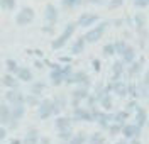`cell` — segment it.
Masks as SVG:
<instances>
[{
  "mask_svg": "<svg viewBox=\"0 0 149 144\" xmlns=\"http://www.w3.org/2000/svg\"><path fill=\"white\" fill-rule=\"evenodd\" d=\"M76 29H78V24H76V20H71V22H68L63 31H61V34L59 36H56V39L51 41V49L53 51H59V49H63L70 42V39L74 36V32H76Z\"/></svg>",
  "mask_w": 149,
  "mask_h": 144,
  "instance_id": "6da1fadb",
  "label": "cell"
},
{
  "mask_svg": "<svg viewBox=\"0 0 149 144\" xmlns=\"http://www.w3.org/2000/svg\"><path fill=\"white\" fill-rule=\"evenodd\" d=\"M109 26H110L109 20H102V22H97L95 26H92V27L86 29V32L83 34L86 44H97V42L105 36V32H107Z\"/></svg>",
  "mask_w": 149,
  "mask_h": 144,
  "instance_id": "7a4b0ae2",
  "label": "cell"
},
{
  "mask_svg": "<svg viewBox=\"0 0 149 144\" xmlns=\"http://www.w3.org/2000/svg\"><path fill=\"white\" fill-rule=\"evenodd\" d=\"M65 85H68V86L83 85V86L92 88V78H90V75H88L86 71H83V70H74L70 77L65 78Z\"/></svg>",
  "mask_w": 149,
  "mask_h": 144,
  "instance_id": "3957f363",
  "label": "cell"
},
{
  "mask_svg": "<svg viewBox=\"0 0 149 144\" xmlns=\"http://www.w3.org/2000/svg\"><path fill=\"white\" fill-rule=\"evenodd\" d=\"M90 95V88L83 85H74L73 90L70 92V107H78L83 105V102L86 100V97Z\"/></svg>",
  "mask_w": 149,
  "mask_h": 144,
  "instance_id": "277c9868",
  "label": "cell"
},
{
  "mask_svg": "<svg viewBox=\"0 0 149 144\" xmlns=\"http://www.w3.org/2000/svg\"><path fill=\"white\" fill-rule=\"evenodd\" d=\"M54 102H53V98H41V102H39V105L36 107L37 110V119L39 120H49L51 117H54Z\"/></svg>",
  "mask_w": 149,
  "mask_h": 144,
  "instance_id": "5b68a950",
  "label": "cell"
},
{
  "mask_svg": "<svg viewBox=\"0 0 149 144\" xmlns=\"http://www.w3.org/2000/svg\"><path fill=\"white\" fill-rule=\"evenodd\" d=\"M146 65V58L141 56V58H136L130 65L125 66V75H124V80H134L137 78L139 75H142V68Z\"/></svg>",
  "mask_w": 149,
  "mask_h": 144,
  "instance_id": "8992f818",
  "label": "cell"
},
{
  "mask_svg": "<svg viewBox=\"0 0 149 144\" xmlns=\"http://www.w3.org/2000/svg\"><path fill=\"white\" fill-rule=\"evenodd\" d=\"M36 19V12L32 7H22V9L19 10L17 14H15V24H17L19 27H26L29 24H32Z\"/></svg>",
  "mask_w": 149,
  "mask_h": 144,
  "instance_id": "52a82bcc",
  "label": "cell"
},
{
  "mask_svg": "<svg viewBox=\"0 0 149 144\" xmlns=\"http://www.w3.org/2000/svg\"><path fill=\"white\" fill-rule=\"evenodd\" d=\"M71 119H73V124L74 122H93L90 109L83 105H78L71 109Z\"/></svg>",
  "mask_w": 149,
  "mask_h": 144,
  "instance_id": "ba28073f",
  "label": "cell"
},
{
  "mask_svg": "<svg viewBox=\"0 0 149 144\" xmlns=\"http://www.w3.org/2000/svg\"><path fill=\"white\" fill-rule=\"evenodd\" d=\"M120 136L124 139H134V137H141L142 136V127L137 125L136 122H125V124L122 125V132Z\"/></svg>",
  "mask_w": 149,
  "mask_h": 144,
  "instance_id": "9c48e42d",
  "label": "cell"
},
{
  "mask_svg": "<svg viewBox=\"0 0 149 144\" xmlns=\"http://www.w3.org/2000/svg\"><path fill=\"white\" fill-rule=\"evenodd\" d=\"M98 20H100L98 14H93V12H83V14L76 19V24H78V27H81V29H88V27H92V26H95Z\"/></svg>",
  "mask_w": 149,
  "mask_h": 144,
  "instance_id": "30bf717a",
  "label": "cell"
},
{
  "mask_svg": "<svg viewBox=\"0 0 149 144\" xmlns=\"http://www.w3.org/2000/svg\"><path fill=\"white\" fill-rule=\"evenodd\" d=\"M42 19L46 24H56L58 20H59V10L56 7L54 3H46V7H44V12H42Z\"/></svg>",
  "mask_w": 149,
  "mask_h": 144,
  "instance_id": "8fae6325",
  "label": "cell"
},
{
  "mask_svg": "<svg viewBox=\"0 0 149 144\" xmlns=\"http://www.w3.org/2000/svg\"><path fill=\"white\" fill-rule=\"evenodd\" d=\"M5 102L9 105L24 104V92L20 88H7V92H5Z\"/></svg>",
  "mask_w": 149,
  "mask_h": 144,
  "instance_id": "7c38bea8",
  "label": "cell"
},
{
  "mask_svg": "<svg viewBox=\"0 0 149 144\" xmlns=\"http://www.w3.org/2000/svg\"><path fill=\"white\" fill-rule=\"evenodd\" d=\"M125 66H127V65L122 61L120 58L115 59V61L112 63V66H110V80H124Z\"/></svg>",
  "mask_w": 149,
  "mask_h": 144,
  "instance_id": "4fadbf2b",
  "label": "cell"
},
{
  "mask_svg": "<svg viewBox=\"0 0 149 144\" xmlns=\"http://www.w3.org/2000/svg\"><path fill=\"white\" fill-rule=\"evenodd\" d=\"M58 63H59V61H58ZM49 83H51L53 86L65 85V75H63V71H61V63H59L56 68L49 70Z\"/></svg>",
  "mask_w": 149,
  "mask_h": 144,
  "instance_id": "5bb4252c",
  "label": "cell"
},
{
  "mask_svg": "<svg viewBox=\"0 0 149 144\" xmlns=\"http://www.w3.org/2000/svg\"><path fill=\"white\" fill-rule=\"evenodd\" d=\"M85 49H86V41H85L83 36H80V38L73 39V42L70 44V54L71 56H78V54L85 53Z\"/></svg>",
  "mask_w": 149,
  "mask_h": 144,
  "instance_id": "9a60e30c",
  "label": "cell"
},
{
  "mask_svg": "<svg viewBox=\"0 0 149 144\" xmlns=\"http://www.w3.org/2000/svg\"><path fill=\"white\" fill-rule=\"evenodd\" d=\"M70 127H73V119H71V115H56L54 117V129L56 131H63V129H70Z\"/></svg>",
  "mask_w": 149,
  "mask_h": 144,
  "instance_id": "2e32d148",
  "label": "cell"
},
{
  "mask_svg": "<svg viewBox=\"0 0 149 144\" xmlns=\"http://www.w3.org/2000/svg\"><path fill=\"white\" fill-rule=\"evenodd\" d=\"M39 137H41L39 129H37L36 125H31V127H27V131H26V136L22 139V144H37L39 143Z\"/></svg>",
  "mask_w": 149,
  "mask_h": 144,
  "instance_id": "e0dca14e",
  "label": "cell"
},
{
  "mask_svg": "<svg viewBox=\"0 0 149 144\" xmlns=\"http://www.w3.org/2000/svg\"><path fill=\"white\" fill-rule=\"evenodd\" d=\"M15 78L20 83H31L34 80V73L29 66H19V70L15 71Z\"/></svg>",
  "mask_w": 149,
  "mask_h": 144,
  "instance_id": "ac0fdd59",
  "label": "cell"
},
{
  "mask_svg": "<svg viewBox=\"0 0 149 144\" xmlns=\"http://www.w3.org/2000/svg\"><path fill=\"white\" fill-rule=\"evenodd\" d=\"M132 114H134V122H136L137 125H141V127L144 129V127H146V124H148V117H149L148 110H146L144 107H141V105H139L137 109H136V110H134V112H132Z\"/></svg>",
  "mask_w": 149,
  "mask_h": 144,
  "instance_id": "d6986e66",
  "label": "cell"
},
{
  "mask_svg": "<svg viewBox=\"0 0 149 144\" xmlns=\"http://www.w3.org/2000/svg\"><path fill=\"white\" fill-rule=\"evenodd\" d=\"M112 117H113V114H112V112H105V110H100V114L97 115V119H95V122L98 124L100 131H105V129L109 127V124L112 122Z\"/></svg>",
  "mask_w": 149,
  "mask_h": 144,
  "instance_id": "ffe728a7",
  "label": "cell"
},
{
  "mask_svg": "<svg viewBox=\"0 0 149 144\" xmlns=\"http://www.w3.org/2000/svg\"><path fill=\"white\" fill-rule=\"evenodd\" d=\"M146 14L144 12H136L134 14V17H132V27L136 29V32H141V31H144L146 29Z\"/></svg>",
  "mask_w": 149,
  "mask_h": 144,
  "instance_id": "44dd1931",
  "label": "cell"
},
{
  "mask_svg": "<svg viewBox=\"0 0 149 144\" xmlns=\"http://www.w3.org/2000/svg\"><path fill=\"white\" fill-rule=\"evenodd\" d=\"M0 85H3L5 88H20V81L15 78V75L5 73V75H2V78H0Z\"/></svg>",
  "mask_w": 149,
  "mask_h": 144,
  "instance_id": "7402d4cb",
  "label": "cell"
},
{
  "mask_svg": "<svg viewBox=\"0 0 149 144\" xmlns=\"http://www.w3.org/2000/svg\"><path fill=\"white\" fill-rule=\"evenodd\" d=\"M119 58H120V59L124 61V63H125V65H130V63H132V61L137 58V51H136V48H134V46L127 44V48L122 51V54H120Z\"/></svg>",
  "mask_w": 149,
  "mask_h": 144,
  "instance_id": "603a6c76",
  "label": "cell"
},
{
  "mask_svg": "<svg viewBox=\"0 0 149 144\" xmlns=\"http://www.w3.org/2000/svg\"><path fill=\"white\" fill-rule=\"evenodd\" d=\"M27 112V107L24 105V104H15V105H10V114H12V119H15V120H22L24 119V115Z\"/></svg>",
  "mask_w": 149,
  "mask_h": 144,
  "instance_id": "cb8c5ba5",
  "label": "cell"
},
{
  "mask_svg": "<svg viewBox=\"0 0 149 144\" xmlns=\"http://www.w3.org/2000/svg\"><path fill=\"white\" fill-rule=\"evenodd\" d=\"M12 119V114H10V105L7 102H2L0 104V125H7Z\"/></svg>",
  "mask_w": 149,
  "mask_h": 144,
  "instance_id": "d4e9b609",
  "label": "cell"
},
{
  "mask_svg": "<svg viewBox=\"0 0 149 144\" xmlns=\"http://www.w3.org/2000/svg\"><path fill=\"white\" fill-rule=\"evenodd\" d=\"M136 85H137V98L139 100H148L149 98V81L139 80V81H136Z\"/></svg>",
  "mask_w": 149,
  "mask_h": 144,
  "instance_id": "484cf974",
  "label": "cell"
},
{
  "mask_svg": "<svg viewBox=\"0 0 149 144\" xmlns=\"http://www.w3.org/2000/svg\"><path fill=\"white\" fill-rule=\"evenodd\" d=\"M86 144H109V139H107V136L103 134L102 131H95V132H92L88 136Z\"/></svg>",
  "mask_w": 149,
  "mask_h": 144,
  "instance_id": "4316f807",
  "label": "cell"
},
{
  "mask_svg": "<svg viewBox=\"0 0 149 144\" xmlns=\"http://www.w3.org/2000/svg\"><path fill=\"white\" fill-rule=\"evenodd\" d=\"M29 92L34 93V95H37V97H41L46 92V83L41 81V80H32V81L29 83Z\"/></svg>",
  "mask_w": 149,
  "mask_h": 144,
  "instance_id": "83f0119b",
  "label": "cell"
},
{
  "mask_svg": "<svg viewBox=\"0 0 149 144\" xmlns=\"http://www.w3.org/2000/svg\"><path fill=\"white\" fill-rule=\"evenodd\" d=\"M98 107L102 110H105V112H112V109H113V97H112V93H105L103 97H100Z\"/></svg>",
  "mask_w": 149,
  "mask_h": 144,
  "instance_id": "f1b7e54d",
  "label": "cell"
},
{
  "mask_svg": "<svg viewBox=\"0 0 149 144\" xmlns=\"http://www.w3.org/2000/svg\"><path fill=\"white\" fill-rule=\"evenodd\" d=\"M113 117H112V122H119V124H125L127 120H129L130 117V112H127L125 109H120V110H115V112H112Z\"/></svg>",
  "mask_w": 149,
  "mask_h": 144,
  "instance_id": "f546056e",
  "label": "cell"
},
{
  "mask_svg": "<svg viewBox=\"0 0 149 144\" xmlns=\"http://www.w3.org/2000/svg\"><path fill=\"white\" fill-rule=\"evenodd\" d=\"M39 102H41V97L34 95V93H24V105L29 107V109H36L39 105Z\"/></svg>",
  "mask_w": 149,
  "mask_h": 144,
  "instance_id": "4dcf8cb0",
  "label": "cell"
},
{
  "mask_svg": "<svg viewBox=\"0 0 149 144\" xmlns=\"http://www.w3.org/2000/svg\"><path fill=\"white\" fill-rule=\"evenodd\" d=\"M105 132H107V136H109L110 139H115V137L120 136V132H122V124H119V122H110L109 127L105 129Z\"/></svg>",
  "mask_w": 149,
  "mask_h": 144,
  "instance_id": "1f68e13d",
  "label": "cell"
},
{
  "mask_svg": "<svg viewBox=\"0 0 149 144\" xmlns=\"http://www.w3.org/2000/svg\"><path fill=\"white\" fill-rule=\"evenodd\" d=\"M53 102L56 104V107H58V109H61V112H63V110H66V109L70 107V98H68L65 93H59V95L53 97Z\"/></svg>",
  "mask_w": 149,
  "mask_h": 144,
  "instance_id": "d6a6232c",
  "label": "cell"
},
{
  "mask_svg": "<svg viewBox=\"0 0 149 144\" xmlns=\"http://www.w3.org/2000/svg\"><path fill=\"white\" fill-rule=\"evenodd\" d=\"M88 0H61V7L66 10H73L76 7H81V5H86Z\"/></svg>",
  "mask_w": 149,
  "mask_h": 144,
  "instance_id": "836d02e7",
  "label": "cell"
},
{
  "mask_svg": "<svg viewBox=\"0 0 149 144\" xmlns=\"http://www.w3.org/2000/svg\"><path fill=\"white\" fill-rule=\"evenodd\" d=\"M86 139H88V134L85 131H78L71 136V139L68 141V144H86Z\"/></svg>",
  "mask_w": 149,
  "mask_h": 144,
  "instance_id": "e575fe53",
  "label": "cell"
},
{
  "mask_svg": "<svg viewBox=\"0 0 149 144\" xmlns=\"http://www.w3.org/2000/svg\"><path fill=\"white\" fill-rule=\"evenodd\" d=\"M92 93H93L95 97H97V100H100V97H103L105 93H109V92L105 90V83H102V81H97V83L93 85Z\"/></svg>",
  "mask_w": 149,
  "mask_h": 144,
  "instance_id": "d590c367",
  "label": "cell"
},
{
  "mask_svg": "<svg viewBox=\"0 0 149 144\" xmlns=\"http://www.w3.org/2000/svg\"><path fill=\"white\" fill-rule=\"evenodd\" d=\"M58 132V141H65V143H68L70 139H71V136L74 134L73 132V127H70V129H63V131H56Z\"/></svg>",
  "mask_w": 149,
  "mask_h": 144,
  "instance_id": "8d00e7d4",
  "label": "cell"
},
{
  "mask_svg": "<svg viewBox=\"0 0 149 144\" xmlns=\"http://www.w3.org/2000/svg\"><path fill=\"white\" fill-rule=\"evenodd\" d=\"M17 7V0H0V9L5 12H14Z\"/></svg>",
  "mask_w": 149,
  "mask_h": 144,
  "instance_id": "74e56055",
  "label": "cell"
},
{
  "mask_svg": "<svg viewBox=\"0 0 149 144\" xmlns=\"http://www.w3.org/2000/svg\"><path fill=\"white\" fill-rule=\"evenodd\" d=\"M5 70H7V73L15 75V71L19 70V63L14 58H7V59H5Z\"/></svg>",
  "mask_w": 149,
  "mask_h": 144,
  "instance_id": "f35d334b",
  "label": "cell"
},
{
  "mask_svg": "<svg viewBox=\"0 0 149 144\" xmlns=\"http://www.w3.org/2000/svg\"><path fill=\"white\" fill-rule=\"evenodd\" d=\"M127 44H129V42H127L125 39H117V41L113 42V48H115V56H120L122 51L127 48Z\"/></svg>",
  "mask_w": 149,
  "mask_h": 144,
  "instance_id": "ab89813d",
  "label": "cell"
},
{
  "mask_svg": "<svg viewBox=\"0 0 149 144\" xmlns=\"http://www.w3.org/2000/svg\"><path fill=\"white\" fill-rule=\"evenodd\" d=\"M127 98H137V85L136 81H130V80L127 81Z\"/></svg>",
  "mask_w": 149,
  "mask_h": 144,
  "instance_id": "60d3db41",
  "label": "cell"
},
{
  "mask_svg": "<svg viewBox=\"0 0 149 144\" xmlns=\"http://www.w3.org/2000/svg\"><path fill=\"white\" fill-rule=\"evenodd\" d=\"M102 56L103 58H113L115 56V48H113V42H109L102 48Z\"/></svg>",
  "mask_w": 149,
  "mask_h": 144,
  "instance_id": "b9f144b4",
  "label": "cell"
},
{
  "mask_svg": "<svg viewBox=\"0 0 149 144\" xmlns=\"http://www.w3.org/2000/svg\"><path fill=\"white\" fill-rule=\"evenodd\" d=\"M137 107H139V100H137V98H127V102H125L124 109H125L127 112H130V114H132Z\"/></svg>",
  "mask_w": 149,
  "mask_h": 144,
  "instance_id": "7bdbcfd3",
  "label": "cell"
},
{
  "mask_svg": "<svg viewBox=\"0 0 149 144\" xmlns=\"http://www.w3.org/2000/svg\"><path fill=\"white\" fill-rule=\"evenodd\" d=\"M124 2H125V0H109V2H107V7L110 10H115V9H119V7H122Z\"/></svg>",
  "mask_w": 149,
  "mask_h": 144,
  "instance_id": "ee69618b",
  "label": "cell"
},
{
  "mask_svg": "<svg viewBox=\"0 0 149 144\" xmlns=\"http://www.w3.org/2000/svg\"><path fill=\"white\" fill-rule=\"evenodd\" d=\"M136 9H148L149 7V0H132Z\"/></svg>",
  "mask_w": 149,
  "mask_h": 144,
  "instance_id": "f6af8a7d",
  "label": "cell"
},
{
  "mask_svg": "<svg viewBox=\"0 0 149 144\" xmlns=\"http://www.w3.org/2000/svg\"><path fill=\"white\" fill-rule=\"evenodd\" d=\"M92 68H93L95 73H100V71H102V61H100L98 58H93L92 59Z\"/></svg>",
  "mask_w": 149,
  "mask_h": 144,
  "instance_id": "bcb514c9",
  "label": "cell"
},
{
  "mask_svg": "<svg viewBox=\"0 0 149 144\" xmlns=\"http://www.w3.org/2000/svg\"><path fill=\"white\" fill-rule=\"evenodd\" d=\"M54 29H56V24H46V26H42L41 27V32H44V34H54Z\"/></svg>",
  "mask_w": 149,
  "mask_h": 144,
  "instance_id": "7dc6e473",
  "label": "cell"
},
{
  "mask_svg": "<svg viewBox=\"0 0 149 144\" xmlns=\"http://www.w3.org/2000/svg\"><path fill=\"white\" fill-rule=\"evenodd\" d=\"M7 137H9V131H7V127H5V125H0V143H3Z\"/></svg>",
  "mask_w": 149,
  "mask_h": 144,
  "instance_id": "c3c4849f",
  "label": "cell"
},
{
  "mask_svg": "<svg viewBox=\"0 0 149 144\" xmlns=\"http://www.w3.org/2000/svg\"><path fill=\"white\" fill-rule=\"evenodd\" d=\"M34 68H36V70H42V68H44V59H42V58H36V59H34Z\"/></svg>",
  "mask_w": 149,
  "mask_h": 144,
  "instance_id": "681fc988",
  "label": "cell"
},
{
  "mask_svg": "<svg viewBox=\"0 0 149 144\" xmlns=\"http://www.w3.org/2000/svg\"><path fill=\"white\" fill-rule=\"evenodd\" d=\"M37 144H53V139H51L49 136H41Z\"/></svg>",
  "mask_w": 149,
  "mask_h": 144,
  "instance_id": "f907efd6",
  "label": "cell"
},
{
  "mask_svg": "<svg viewBox=\"0 0 149 144\" xmlns=\"http://www.w3.org/2000/svg\"><path fill=\"white\" fill-rule=\"evenodd\" d=\"M107 2L109 0H88V3L92 5H107Z\"/></svg>",
  "mask_w": 149,
  "mask_h": 144,
  "instance_id": "816d5d0a",
  "label": "cell"
},
{
  "mask_svg": "<svg viewBox=\"0 0 149 144\" xmlns=\"http://www.w3.org/2000/svg\"><path fill=\"white\" fill-rule=\"evenodd\" d=\"M110 24H113L115 27H122V26H124L125 22H124V19H115V20H112Z\"/></svg>",
  "mask_w": 149,
  "mask_h": 144,
  "instance_id": "f5cc1de1",
  "label": "cell"
},
{
  "mask_svg": "<svg viewBox=\"0 0 149 144\" xmlns=\"http://www.w3.org/2000/svg\"><path fill=\"white\" fill-rule=\"evenodd\" d=\"M59 63H61V65L71 63V56H61V58H59Z\"/></svg>",
  "mask_w": 149,
  "mask_h": 144,
  "instance_id": "db71d44e",
  "label": "cell"
},
{
  "mask_svg": "<svg viewBox=\"0 0 149 144\" xmlns=\"http://www.w3.org/2000/svg\"><path fill=\"white\" fill-rule=\"evenodd\" d=\"M127 143L129 144H142V141H141V137H134V139H129Z\"/></svg>",
  "mask_w": 149,
  "mask_h": 144,
  "instance_id": "11a10c76",
  "label": "cell"
},
{
  "mask_svg": "<svg viewBox=\"0 0 149 144\" xmlns=\"http://www.w3.org/2000/svg\"><path fill=\"white\" fill-rule=\"evenodd\" d=\"M9 144H22V139H17V137H12V139H9Z\"/></svg>",
  "mask_w": 149,
  "mask_h": 144,
  "instance_id": "9f6ffc18",
  "label": "cell"
},
{
  "mask_svg": "<svg viewBox=\"0 0 149 144\" xmlns=\"http://www.w3.org/2000/svg\"><path fill=\"white\" fill-rule=\"evenodd\" d=\"M142 80H146V81H149V68L144 71V75H142Z\"/></svg>",
  "mask_w": 149,
  "mask_h": 144,
  "instance_id": "6f0895ef",
  "label": "cell"
},
{
  "mask_svg": "<svg viewBox=\"0 0 149 144\" xmlns=\"http://www.w3.org/2000/svg\"><path fill=\"white\" fill-rule=\"evenodd\" d=\"M115 144H129V143H127V139L122 137V139H119V141H115Z\"/></svg>",
  "mask_w": 149,
  "mask_h": 144,
  "instance_id": "680465c9",
  "label": "cell"
},
{
  "mask_svg": "<svg viewBox=\"0 0 149 144\" xmlns=\"http://www.w3.org/2000/svg\"><path fill=\"white\" fill-rule=\"evenodd\" d=\"M56 144H68V143H65V141H58Z\"/></svg>",
  "mask_w": 149,
  "mask_h": 144,
  "instance_id": "91938a15",
  "label": "cell"
},
{
  "mask_svg": "<svg viewBox=\"0 0 149 144\" xmlns=\"http://www.w3.org/2000/svg\"><path fill=\"white\" fill-rule=\"evenodd\" d=\"M146 125H149V117H148V124H146Z\"/></svg>",
  "mask_w": 149,
  "mask_h": 144,
  "instance_id": "94428289",
  "label": "cell"
},
{
  "mask_svg": "<svg viewBox=\"0 0 149 144\" xmlns=\"http://www.w3.org/2000/svg\"><path fill=\"white\" fill-rule=\"evenodd\" d=\"M0 144H2V143H0Z\"/></svg>",
  "mask_w": 149,
  "mask_h": 144,
  "instance_id": "6125c7cd",
  "label": "cell"
}]
</instances>
